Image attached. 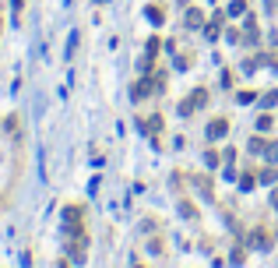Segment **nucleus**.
Here are the masks:
<instances>
[{"mask_svg": "<svg viewBox=\"0 0 278 268\" xmlns=\"http://www.w3.org/2000/svg\"><path fill=\"white\" fill-rule=\"evenodd\" d=\"M64 240H85V208L81 205L64 208Z\"/></svg>", "mask_w": 278, "mask_h": 268, "instance_id": "nucleus-1", "label": "nucleus"}, {"mask_svg": "<svg viewBox=\"0 0 278 268\" xmlns=\"http://www.w3.org/2000/svg\"><path fill=\"white\" fill-rule=\"evenodd\" d=\"M201 106H208V92L205 88H194L190 92V99H183L180 103V117H190L194 110H201Z\"/></svg>", "mask_w": 278, "mask_h": 268, "instance_id": "nucleus-2", "label": "nucleus"}, {"mask_svg": "<svg viewBox=\"0 0 278 268\" xmlns=\"http://www.w3.org/2000/svg\"><path fill=\"white\" fill-rule=\"evenodd\" d=\"M225 134H229V120H225V117H215V120L208 124V138L211 141H222Z\"/></svg>", "mask_w": 278, "mask_h": 268, "instance_id": "nucleus-3", "label": "nucleus"}, {"mask_svg": "<svg viewBox=\"0 0 278 268\" xmlns=\"http://www.w3.org/2000/svg\"><path fill=\"white\" fill-rule=\"evenodd\" d=\"M148 92H151V85H148V81H144V78H141L138 85H134V88H131V99H134V103H141V99H148Z\"/></svg>", "mask_w": 278, "mask_h": 268, "instance_id": "nucleus-4", "label": "nucleus"}, {"mask_svg": "<svg viewBox=\"0 0 278 268\" xmlns=\"http://www.w3.org/2000/svg\"><path fill=\"white\" fill-rule=\"evenodd\" d=\"M144 14H148V21H151V25H162V21H166V14H162V7H158V4H148V7H144Z\"/></svg>", "mask_w": 278, "mask_h": 268, "instance_id": "nucleus-5", "label": "nucleus"}, {"mask_svg": "<svg viewBox=\"0 0 278 268\" xmlns=\"http://www.w3.org/2000/svg\"><path fill=\"white\" fill-rule=\"evenodd\" d=\"M261 184H268V187H275V184H278V170H275V162L261 170Z\"/></svg>", "mask_w": 278, "mask_h": 268, "instance_id": "nucleus-6", "label": "nucleus"}, {"mask_svg": "<svg viewBox=\"0 0 278 268\" xmlns=\"http://www.w3.org/2000/svg\"><path fill=\"white\" fill-rule=\"evenodd\" d=\"M201 25H205V14H201L197 7H190V11H187V28H201Z\"/></svg>", "mask_w": 278, "mask_h": 268, "instance_id": "nucleus-7", "label": "nucleus"}, {"mask_svg": "<svg viewBox=\"0 0 278 268\" xmlns=\"http://www.w3.org/2000/svg\"><path fill=\"white\" fill-rule=\"evenodd\" d=\"M194 187L201 191V198L211 201V177H197V180H194Z\"/></svg>", "mask_w": 278, "mask_h": 268, "instance_id": "nucleus-8", "label": "nucleus"}, {"mask_svg": "<svg viewBox=\"0 0 278 268\" xmlns=\"http://www.w3.org/2000/svg\"><path fill=\"white\" fill-rule=\"evenodd\" d=\"M243 11H247V0H229V11H225V14H229V18H240Z\"/></svg>", "mask_w": 278, "mask_h": 268, "instance_id": "nucleus-9", "label": "nucleus"}, {"mask_svg": "<svg viewBox=\"0 0 278 268\" xmlns=\"http://www.w3.org/2000/svg\"><path fill=\"white\" fill-rule=\"evenodd\" d=\"M271 127H275V117H271V113H261V117H257V131L264 134V131H271Z\"/></svg>", "mask_w": 278, "mask_h": 268, "instance_id": "nucleus-10", "label": "nucleus"}, {"mask_svg": "<svg viewBox=\"0 0 278 268\" xmlns=\"http://www.w3.org/2000/svg\"><path fill=\"white\" fill-rule=\"evenodd\" d=\"M155 53H158V36H151L148 46H144V57H148V60H155Z\"/></svg>", "mask_w": 278, "mask_h": 268, "instance_id": "nucleus-11", "label": "nucleus"}, {"mask_svg": "<svg viewBox=\"0 0 278 268\" xmlns=\"http://www.w3.org/2000/svg\"><path fill=\"white\" fill-rule=\"evenodd\" d=\"M254 184H257L254 173H243V177H240V191H254Z\"/></svg>", "mask_w": 278, "mask_h": 268, "instance_id": "nucleus-12", "label": "nucleus"}, {"mask_svg": "<svg viewBox=\"0 0 278 268\" xmlns=\"http://www.w3.org/2000/svg\"><path fill=\"white\" fill-rule=\"evenodd\" d=\"M264 148H268V141H264L261 134H257V138L250 134V152H264Z\"/></svg>", "mask_w": 278, "mask_h": 268, "instance_id": "nucleus-13", "label": "nucleus"}, {"mask_svg": "<svg viewBox=\"0 0 278 268\" xmlns=\"http://www.w3.org/2000/svg\"><path fill=\"white\" fill-rule=\"evenodd\" d=\"M257 247H271V233L268 229H257Z\"/></svg>", "mask_w": 278, "mask_h": 268, "instance_id": "nucleus-14", "label": "nucleus"}, {"mask_svg": "<svg viewBox=\"0 0 278 268\" xmlns=\"http://www.w3.org/2000/svg\"><path fill=\"white\" fill-rule=\"evenodd\" d=\"M275 103H278V92H264V95H261V106H264V110L275 106Z\"/></svg>", "mask_w": 278, "mask_h": 268, "instance_id": "nucleus-15", "label": "nucleus"}, {"mask_svg": "<svg viewBox=\"0 0 278 268\" xmlns=\"http://www.w3.org/2000/svg\"><path fill=\"white\" fill-rule=\"evenodd\" d=\"M205 162H208V166H218V162H222V155H218L215 148H208V152H205Z\"/></svg>", "mask_w": 278, "mask_h": 268, "instance_id": "nucleus-16", "label": "nucleus"}, {"mask_svg": "<svg viewBox=\"0 0 278 268\" xmlns=\"http://www.w3.org/2000/svg\"><path fill=\"white\" fill-rule=\"evenodd\" d=\"M236 99H240V103H243V106H250V103H254V99H257V92H250V88H247V92H240V95H236Z\"/></svg>", "mask_w": 278, "mask_h": 268, "instance_id": "nucleus-17", "label": "nucleus"}, {"mask_svg": "<svg viewBox=\"0 0 278 268\" xmlns=\"http://www.w3.org/2000/svg\"><path fill=\"white\" fill-rule=\"evenodd\" d=\"M243 258H247V254H243V247H236V251L229 254V261H232V265H243Z\"/></svg>", "mask_w": 278, "mask_h": 268, "instance_id": "nucleus-18", "label": "nucleus"}, {"mask_svg": "<svg viewBox=\"0 0 278 268\" xmlns=\"http://www.w3.org/2000/svg\"><path fill=\"white\" fill-rule=\"evenodd\" d=\"M264 155H268V162H278V145H268Z\"/></svg>", "mask_w": 278, "mask_h": 268, "instance_id": "nucleus-19", "label": "nucleus"}, {"mask_svg": "<svg viewBox=\"0 0 278 268\" xmlns=\"http://www.w3.org/2000/svg\"><path fill=\"white\" fill-rule=\"evenodd\" d=\"M74 50H77V32H70V43H67V57H74Z\"/></svg>", "mask_w": 278, "mask_h": 268, "instance_id": "nucleus-20", "label": "nucleus"}, {"mask_svg": "<svg viewBox=\"0 0 278 268\" xmlns=\"http://www.w3.org/2000/svg\"><path fill=\"white\" fill-rule=\"evenodd\" d=\"M11 7H14V14L21 18V7H25V0H11Z\"/></svg>", "mask_w": 278, "mask_h": 268, "instance_id": "nucleus-21", "label": "nucleus"}, {"mask_svg": "<svg viewBox=\"0 0 278 268\" xmlns=\"http://www.w3.org/2000/svg\"><path fill=\"white\" fill-rule=\"evenodd\" d=\"M271 208H275V212H278V187H275V191H271Z\"/></svg>", "mask_w": 278, "mask_h": 268, "instance_id": "nucleus-22", "label": "nucleus"}, {"mask_svg": "<svg viewBox=\"0 0 278 268\" xmlns=\"http://www.w3.org/2000/svg\"><path fill=\"white\" fill-rule=\"evenodd\" d=\"M271 71H275V74H278V60H275V64H271Z\"/></svg>", "mask_w": 278, "mask_h": 268, "instance_id": "nucleus-23", "label": "nucleus"}, {"mask_svg": "<svg viewBox=\"0 0 278 268\" xmlns=\"http://www.w3.org/2000/svg\"><path fill=\"white\" fill-rule=\"evenodd\" d=\"M0 32H4V18H0Z\"/></svg>", "mask_w": 278, "mask_h": 268, "instance_id": "nucleus-24", "label": "nucleus"}, {"mask_svg": "<svg viewBox=\"0 0 278 268\" xmlns=\"http://www.w3.org/2000/svg\"><path fill=\"white\" fill-rule=\"evenodd\" d=\"M60 268H67V265H60Z\"/></svg>", "mask_w": 278, "mask_h": 268, "instance_id": "nucleus-25", "label": "nucleus"}]
</instances>
